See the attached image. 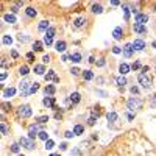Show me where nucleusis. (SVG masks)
<instances>
[{"mask_svg": "<svg viewBox=\"0 0 156 156\" xmlns=\"http://www.w3.org/2000/svg\"><path fill=\"white\" fill-rule=\"evenodd\" d=\"M19 156H24V155H19Z\"/></svg>", "mask_w": 156, "mask_h": 156, "instance_id": "obj_63", "label": "nucleus"}, {"mask_svg": "<svg viewBox=\"0 0 156 156\" xmlns=\"http://www.w3.org/2000/svg\"><path fill=\"white\" fill-rule=\"evenodd\" d=\"M37 138H39V139H42V140H48V134H47V131H41Z\"/></svg>", "mask_w": 156, "mask_h": 156, "instance_id": "obj_38", "label": "nucleus"}, {"mask_svg": "<svg viewBox=\"0 0 156 156\" xmlns=\"http://www.w3.org/2000/svg\"><path fill=\"white\" fill-rule=\"evenodd\" d=\"M27 58H28L30 61H35V55H33V53L30 52V53H27Z\"/></svg>", "mask_w": 156, "mask_h": 156, "instance_id": "obj_52", "label": "nucleus"}, {"mask_svg": "<svg viewBox=\"0 0 156 156\" xmlns=\"http://www.w3.org/2000/svg\"><path fill=\"white\" fill-rule=\"evenodd\" d=\"M10 150L13 151V153H19V150H20V144H19V142H14V144H11Z\"/></svg>", "mask_w": 156, "mask_h": 156, "instance_id": "obj_28", "label": "nucleus"}, {"mask_svg": "<svg viewBox=\"0 0 156 156\" xmlns=\"http://www.w3.org/2000/svg\"><path fill=\"white\" fill-rule=\"evenodd\" d=\"M55 147V142H53L52 139H48V140H45V148L47 150H52V148Z\"/></svg>", "mask_w": 156, "mask_h": 156, "instance_id": "obj_36", "label": "nucleus"}, {"mask_svg": "<svg viewBox=\"0 0 156 156\" xmlns=\"http://www.w3.org/2000/svg\"><path fill=\"white\" fill-rule=\"evenodd\" d=\"M151 45H153V47L156 48V41H153V44H151Z\"/></svg>", "mask_w": 156, "mask_h": 156, "instance_id": "obj_60", "label": "nucleus"}, {"mask_svg": "<svg viewBox=\"0 0 156 156\" xmlns=\"http://www.w3.org/2000/svg\"><path fill=\"white\" fill-rule=\"evenodd\" d=\"M91 10H92V13H95V14H102V13H103V6H102L100 3H94Z\"/></svg>", "mask_w": 156, "mask_h": 156, "instance_id": "obj_17", "label": "nucleus"}, {"mask_svg": "<svg viewBox=\"0 0 156 156\" xmlns=\"http://www.w3.org/2000/svg\"><path fill=\"white\" fill-rule=\"evenodd\" d=\"M52 42H53V37H52V36H47V35H45V36H44V44L50 45Z\"/></svg>", "mask_w": 156, "mask_h": 156, "instance_id": "obj_39", "label": "nucleus"}, {"mask_svg": "<svg viewBox=\"0 0 156 156\" xmlns=\"http://www.w3.org/2000/svg\"><path fill=\"white\" fill-rule=\"evenodd\" d=\"M11 56H13V58H17V56H19V53H17L16 50H11Z\"/></svg>", "mask_w": 156, "mask_h": 156, "instance_id": "obj_55", "label": "nucleus"}, {"mask_svg": "<svg viewBox=\"0 0 156 156\" xmlns=\"http://www.w3.org/2000/svg\"><path fill=\"white\" fill-rule=\"evenodd\" d=\"M127 117H128V120H133V119H134V116H133V114H127Z\"/></svg>", "mask_w": 156, "mask_h": 156, "instance_id": "obj_59", "label": "nucleus"}, {"mask_svg": "<svg viewBox=\"0 0 156 156\" xmlns=\"http://www.w3.org/2000/svg\"><path fill=\"white\" fill-rule=\"evenodd\" d=\"M97 66H98V67H103V66H105V58H98Z\"/></svg>", "mask_w": 156, "mask_h": 156, "instance_id": "obj_45", "label": "nucleus"}, {"mask_svg": "<svg viewBox=\"0 0 156 156\" xmlns=\"http://www.w3.org/2000/svg\"><path fill=\"white\" fill-rule=\"evenodd\" d=\"M47 120H48L47 116H39V117H36V122H37V123H45Z\"/></svg>", "mask_w": 156, "mask_h": 156, "instance_id": "obj_37", "label": "nucleus"}, {"mask_svg": "<svg viewBox=\"0 0 156 156\" xmlns=\"http://www.w3.org/2000/svg\"><path fill=\"white\" fill-rule=\"evenodd\" d=\"M45 80H47V81H55V83L59 81V78L56 77V74H55V70H48L47 74H45Z\"/></svg>", "mask_w": 156, "mask_h": 156, "instance_id": "obj_8", "label": "nucleus"}, {"mask_svg": "<svg viewBox=\"0 0 156 156\" xmlns=\"http://www.w3.org/2000/svg\"><path fill=\"white\" fill-rule=\"evenodd\" d=\"M95 92L98 94V95H102V97H108V94H106V92H105V91H100V89H97V91H95Z\"/></svg>", "mask_w": 156, "mask_h": 156, "instance_id": "obj_49", "label": "nucleus"}, {"mask_svg": "<svg viewBox=\"0 0 156 156\" xmlns=\"http://www.w3.org/2000/svg\"><path fill=\"white\" fill-rule=\"evenodd\" d=\"M59 148H61V150H66V148H67V144H66V142H63V144L59 145Z\"/></svg>", "mask_w": 156, "mask_h": 156, "instance_id": "obj_56", "label": "nucleus"}, {"mask_svg": "<svg viewBox=\"0 0 156 156\" xmlns=\"http://www.w3.org/2000/svg\"><path fill=\"white\" fill-rule=\"evenodd\" d=\"M42 42H41V41H35V44H33V50L35 52H41L42 50Z\"/></svg>", "mask_w": 156, "mask_h": 156, "instance_id": "obj_29", "label": "nucleus"}, {"mask_svg": "<svg viewBox=\"0 0 156 156\" xmlns=\"http://www.w3.org/2000/svg\"><path fill=\"white\" fill-rule=\"evenodd\" d=\"M106 119H108V122H116L117 119H119V116H117L114 111H111V112L106 114Z\"/></svg>", "mask_w": 156, "mask_h": 156, "instance_id": "obj_22", "label": "nucleus"}, {"mask_svg": "<svg viewBox=\"0 0 156 156\" xmlns=\"http://www.w3.org/2000/svg\"><path fill=\"white\" fill-rule=\"evenodd\" d=\"M144 47H145V42H144L142 39H136L134 42H133V48H134V50H144Z\"/></svg>", "mask_w": 156, "mask_h": 156, "instance_id": "obj_11", "label": "nucleus"}, {"mask_svg": "<svg viewBox=\"0 0 156 156\" xmlns=\"http://www.w3.org/2000/svg\"><path fill=\"white\" fill-rule=\"evenodd\" d=\"M70 102L72 103H80V94L78 92H72L70 94Z\"/></svg>", "mask_w": 156, "mask_h": 156, "instance_id": "obj_27", "label": "nucleus"}, {"mask_svg": "<svg viewBox=\"0 0 156 156\" xmlns=\"http://www.w3.org/2000/svg\"><path fill=\"white\" fill-rule=\"evenodd\" d=\"M44 92H45V95H53V94L56 92V87L53 84H47V86H45V89H44Z\"/></svg>", "mask_w": 156, "mask_h": 156, "instance_id": "obj_15", "label": "nucleus"}, {"mask_svg": "<svg viewBox=\"0 0 156 156\" xmlns=\"http://www.w3.org/2000/svg\"><path fill=\"white\" fill-rule=\"evenodd\" d=\"M122 10H123V17H125V20H128V19H130V6L128 5H123L122 6Z\"/></svg>", "mask_w": 156, "mask_h": 156, "instance_id": "obj_25", "label": "nucleus"}, {"mask_svg": "<svg viewBox=\"0 0 156 156\" xmlns=\"http://www.w3.org/2000/svg\"><path fill=\"white\" fill-rule=\"evenodd\" d=\"M130 91H131V94H133V95H138V94H139V87H136V86H133Z\"/></svg>", "mask_w": 156, "mask_h": 156, "instance_id": "obj_42", "label": "nucleus"}, {"mask_svg": "<svg viewBox=\"0 0 156 156\" xmlns=\"http://www.w3.org/2000/svg\"><path fill=\"white\" fill-rule=\"evenodd\" d=\"M17 39L20 41V42H25V41H28L30 37H28V36H22V35H19V36H17Z\"/></svg>", "mask_w": 156, "mask_h": 156, "instance_id": "obj_44", "label": "nucleus"}, {"mask_svg": "<svg viewBox=\"0 0 156 156\" xmlns=\"http://www.w3.org/2000/svg\"><path fill=\"white\" fill-rule=\"evenodd\" d=\"M19 144H20L22 147H25L27 150H33V148H36V142L33 139H30V138H20V139H19Z\"/></svg>", "mask_w": 156, "mask_h": 156, "instance_id": "obj_4", "label": "nucleus"}, {"mask_svg": "<svg viewBox=\"0 0 156 156\" xmlns=\"http://www.w3.org/2000/svg\"><path fill=\"white\" fill-rule=\"evenodd\" d=\"M83 78L89 81V80H92V78H94V74H92L91 70H84V72H83Z\"/></svg>", "mask_w": 156, "mask_h": 156, "instance_id": "obj_31", "label": "nucleus"}, {"mask_svg": "<svg viewBox=\"0 0 156 156\" xmlns=\"http://www.w3.org/2000/svg\"><path fill=\"white\" fill-rule=\"evenodd\" d=\"M64 136H66L67 139H70V138H74L75 134H74V131H66V133H64Z\"/></svg>", "mask_w": 156, "mask_h": 156, "instance_id": "obj_47", "label": "nucleus"}, {"mask_svg": "<svg viewBox=\"0 0 156 156\" xmlns=\"http://www.w3.org/2000/svg\"><path fill=\"white\" fill-rule=\"evenodd\" d=\"M72 156H81V153H80V150L77 148V150H74L72 151Z\"/></svg>", "mask_w": 156, "mask_h": 156, "instance_id": "obj_53", "label": "nucleus"}, {"mask_svg": "<svg viewBox=\"0 0 156 156\" xmlns=\"http://www.w3.org/2000/svg\"><path fill=\"white\" fill-rule=\"evenodd\" d=\"M116 83H117V86H119V87H123L125 84H127V80H125L123 75H120V77L116 78Z\"/></svg>", "mask_w": 156, "mask_h": 156, "instance_id": "obj_21", "label": "nucleus"}, {"mask_svg": "<svg viewBox=\"0 0 156 156\" xmlns=\"http://www.w3.org/2000/svg\"><path fill=\"white\" fill-rule=\"evenodd\" d=\"M66 47H67V44L64 42V41H58V42L55 44V48L58 52H64V50H66Z\"/></svg>", "mask_w": 156, "mask_h": 156, "instance_id": "obj_19", "label": "nucleus"}, {"mask_svg": "<svg viewBox=\"0 0 156 156\" xmlns=\"http://www.w3.org/2000/svg\"><path fill=\"white\" fill-rule=\"evenodd\" d=\"M2 42L5 44V45H11V44H13V37L8 36V35H5V36L2 37Z\"/></svg>", "mask_w": 156, "mask_h": 156, "instance_id": "obj_30", "label": "nucleus"}, {"mask_svg": "<svg viewBox=\"0 0 156 156\" xmlns=\"http://www.w3.org/2000/svg\"><path fill=\"white\" fill-rule=\"evenodd\" d=\"M84 22H86L84 17H77L74 24H75V27H83V25H84Z\"/></svg>", "mask_w": 156, "mask_h": 156, "instance_id": "obj_32", "label": "nucleus"}, {"mask_svg": "<svg viewBox=\"0 0 156 156\" xmlns=\"http://www.w3.org/2000/svg\"><path fill=\"white\" fill-rule=\"evenodd\" d=\"M6 78V72H2V75H0V80H2V81H3V80H5Z\"/></svg>", "mask_w": 156, "mask_h": 156, "instance_id": "obj_57", "label": "nucleus"}, {"mask_svg": "<svg viewBox=\"0 0 156 156\" xmlns=\"http://www.w3.org/2000/svg\"><path fill=\"white\" fill-rule=\"evenodd\" d=\"M17 114L20 117H30L31 116V106L30 105H22V106H19V109H17Z\"/></svg>", "mask_w": 156, "mask_h": 156, "instance_id": "obj_5", "label": "nucleus"}, {"mask_svg": "<svg viewBox=\"0 0 156 156\" xmlns=\"http://www.w3.org/2000/svg\"><path fill=\"white\" fill-rule=\"evenodd\" d=\"M122 36H123V30H122L120 27H116V28H114V31H112V37L116 41H119V39H122Z\"/></svg>", "mask_w": 156, "mask_h": 156, "instance_id": "obj_10", "label": "nucleus"}, {"mask_svg": "<svg viewBox=\"0 0 156 156\" xmlns=\"http://www.w3.org/2000/svg\"><path fill=\"white\" fill-rule=\"evenodd\" d=\"M42 61H44V63H48V61H50V56H48V55H44V56H42Z\"/></svg>", "mask_w": 156, "mask_h": 156, "instance_id": "obj_54", "label": "nucleus"}, {"mask_svg": "<svg viewBox=\"0 0 156 156\" xmlns=\"http://www.w3.org/2000/svg\"><path fill=\"white\" fill-rule=\"evenodd\" d=\"M112 53H114V55H119V53H122V48L120 47H114L112 48Z\"/></svg>", "mask_w": 156, "mask_h": 156, "instance_id": "obj_48", "label": "nucleus"}, {"mask_svg": "<svg viewBox=\"0 0 156 156\" xmlns=\"http://www.w3.org/2000/svg\"><path fill=\"white\" fill-rule=\"evenodd\" d=\"M28 72H30L28 66H20V69H19V74H20V75H27Z\"/></svg>", "mask_w": 156, "mask_h": 156, "instance_id": "obj_35", "label": "nucleus"}, {"mask_svg": "<svg viewBox=\"0 0 156 156\" xmlns=\"http://www.w3.org/2000/svg\"><path fill=\"white\" fill-rule=\"evenodd\" d=\"M36 91H39V83H31V86H30V94H35Z\"/></svg>", "mask_w": 156, "mask_h": 156, "instance_id": "obj_34", "label": "nucleus"}, {"mask_svg": "<svg viewBox=\"0 0 156 156\" xmlns=\"http://www.w3.org/2000/svg\"><path fill=\"white\" fill-rule=\"evenodd\" d=\"M133 52H134V48H133V44H125V47H123V55L127 56V58L133 56Z\"/></svg>", "mask_w": 156, "mask_h": 156, "instance_id": "obj_9", "label": "nucleus"}, {"mask_svg": "<svg viewBox=\"0 0 156 156\" xmlns=\"http://www.w3.org/2000/svg\"><path fill=\"white\" fill-rule=\"evenodd\" d=\"M2 134H8V128H6V125L2 122Z\"/></svg>", "mask_w": 156, "mask_h": 156, "instance_id": "obj_46", "label": "nucleus"}, {"mask_svg": "<svg viewBox=\"0 0 156 156\" xmlns=\"http://www.w3.org/2000/svg\"><path fill=\"white\" fill-rule=\"evenodd\" d=\"M153 10H155V11H156V3H155V6H153Z\"/></svg>", "mask_w": 156, "mask_h": 156, "instance_id": "obj_62", "label": "nucleus"}, {"mask_svg": "<svg viewBox=\"0 0 156 156\" xmlns=\"http://www.w3.org/2000/svg\"><path fill=\"white\" fill-rule=\"evenodd\" d=\"M131 69V66H128V64H125V63H122L120 66H119V72H120V75H125V74H128Z\"/></svg>", "mask_w": 156, "mask_h": 156, "instance_id": "obj_13", "label": "nucleus"}, {"mask_svg": "<svg viewBox=\"0 0 156 156\" xmlns=\"http://www.w3.org/2000/svg\"><path fill=\"white\" fill-rule=\"evenodd\" d=\"M50 156H59V155H55V153H52V155H50Z\"/></svg>", "mask_w": 156, "mask_h": 156, "instance_id": "obj_61", "label": "nucleus"}, {"mask_svg": "<svg viewBox=\"0 0 156 156\" xmlns=\"http://www.w3.org/2000/svg\"><path fill=\"white\" fill-rule=\"evenodd\" d=\"M138 81H139V84L144 87V89H150L151 87V80L150 77H148L147 74H144V72H140V74L138 75Z\"/></svg>", "mask_w": 156, "mask_h": 156, "instance_id": "obj_2", "label": "nucleus"}, {"mask_svg": "<svg viewBox=\"0 0 156 156\" xmlns=\"http://www.w3.org/2000/svg\"><path fill=\"white\" fill-rule=\"evenodd\" d=\"M44 72H45V67L42 66V64H36V66H35V74L44 75Z\"/></svg>", "mask_w": 156, "mask_h": 156, "instance_id": "obj_23", "label": "nucleus"}, {"mask_svg": "<svg viewBox=\"0 0 156 156\" xmlns=\"http://www.w3.org/2000/svg\"><path fill=\"white\" fill-rule=\"evenodd\" d=\"M131 69H133V70L140 69V63H139V61H136V63H133V64H131Z\"/></svg>", "mask_w": 156, "mask_h": 156, "instance_id": "obj_41", "label": "nucleus"}, {"mask_svg": "<svg viewBox=\"0 0 156 156\" xmlns=\"http://www.w3.org/2000/svg\"><path fill=\"white\" fill-rule=\"evenodd\" d=\"M84 133V128L81 127V125H75V128H74V134L75 136H80V134H83Z\"/></svg>", "mask_w": 156, "mask_h": 156, "instance_id": "obj_26", "label": "nucleus"}, {"mask_svg": "<svg viewBox=\"0 0 156 156\" xmlns=\"http://www.w3.org/2000/svg\"><path fill=\"white\" fill-rule=\"evenodd\" d=\"M25 13H27V16H28V17H35L36 14H37V11L33 8V6H28V8L25 10Z\"/></svg>", "mask_w": 156, "mask_h": 156, "instance_id": "obj_24", "label": "nucleus"}, {"mask_svg": "<svg viewBox=\"0 0 156 156\" xmlns=\"http://www.w3.org/2000/svg\"><path fill=\"white\" fill-rule=\"evenodd\" d=\"M134 22H136V24H139V25H145L148 22V16H147V14H144V13H138V14H136V17H134Z\"/></svg>", "mask_w": 156, "mask_h": 156, "instance_id": "obj_6", "label": "nucleus"}, {"mask_svg": "<svg viewBox=\"0 0 156 156\" xmlns=\"http://www.w3.org/2000/svg\"><path fill=\"white\" fill-rule=\"evenodd\" d=\"M134 31L140 33V35H145V33H147V27H145V25H139V24H134Z\"/></svg>", "mask_w": 156, "mask_h": 156, "instance_id": "obj_18", "label": "nucleus"}, {"mask_svg": "<svg viewBox=\"0 0 156 156\" xmlns=\"http://www.w3.org/2000/svg\"><path fill=\"white\" fill-rule=\"evenodd\" d=\"M95 122H97V116H91L89 120H87V123H89V125H95Z\"/></svg>", "mask_w": 156, "mask_h": 156, "instance_id": "obj_40", "label": "nucleus"}, {"mask_svg": "<svg viewBox=\"0 0 156 156\" xmlns=\"http://www.w3.org/2000/svg\"><path fill=\"white\" fill-rule=\"evenodd\" d=\"M70 72H72V75H78L80 74V69H77V67H72Z\"/></svg>", "mask_w": 156, "mask_h": 156, "instance_id": "obj_51", "label": "nucleus"}, {"mask_svg": "<svg viewBox=\"0 0 156 156\" xmlns=\"http://www.w3.org/2000/svg\"><path fill=\"white\" fill-rule=\"evenodd\" d=\"M14 94H16V89H14V87H6V89L3 91V97H5V98L13 97Z\"/></svg>", "mask_w": 156, "mask_h": 156, "instance_id": "obj_14", "label": "nucleus"}, {"mask_svg": "<svg viewBox=\"0 0 156 156\" xmlns=\"http://www.w3.org/2000/svg\"><path fill=\"white\" fill-rule=\"evenodd\" d=\"M111 5H114V6H117V5H120V2H117V0H112V2H111Z\"/></svg>", "mask_w": 156, "mask_h": 156, "instance_id": "obj_58", "label": "nucleus"}, {"mask_svg": "<svg viewBox=\"0 0 156 156\" xmlns=\"http://www.w3.org/2000/svg\"><path fill=\"white\" fill-rule=\"evenodd\" d=\"M70 59L74 61V63H80V61H81V55H80V53H72Z\"/></svg>", "mask_w": 156, "mask_h": 156, "instance_id": "obj_33", "label": "nucleus"}, {"mask_svg": "<svg viewBox=\"0 0 156 156\" xmlns=\"http://www.w3.org/2000/svg\"><path fill=\"white\" fill-rule=\"evenodd\" d=\"M3 20L8 22V24H14V22H16V16H14V14H5Z\"/></svg>", "mask_w": 156, "mask_h": 156, "instance_id": "obj_20", "label": "nucleus"}, {"mask_svg": "<svg viewBox=\"0 0 156 156\" xmlns=\"http://www.w3.org/2000/svg\"><path fill=\"white\" fill-rule=\"evenodd\" d=\"M127 108L130 109V111H138V109L142 108V100H140L139 97H131V98H128Z\"/></svg>", "mask_w": 156, "mask_h": 156, "instance_id": "obj_1", "label": "nucleus"}, {"mask_svg": "<svg viewBox=\"0 0 156 156\" xmlns=\"http://www.w3.org/2000/svg\"><path fill=\"white\" fill-rule=\"evenodd\" d=\"M39 125H31V127L28 128V138L30 139H35L36 136H39Z\"/></svg>", "mask_w": 156, "mask_h": 156, "instance_id": "obj_7", "label": "nucleus"}, {"mask_svg": "<svg viewBox=\"0 0 156 156\" xmlns=\"http://www.w3.org/2000/svg\"><path fill=\"white\" fill-rule=\"evenodd\" d=\"M30 86H31V83H30L28 80H22L20 81V84H19V92H20L22 97L30 95Z\"/></svg>", "mask_w": 156, "mask_h": 156, "instance_id": "obj_3", "label": "nucleus"}, {"mask_svg": "<svg viewBox=\"0 0 156 156\" xmlns=\"http://www.w3.org/2000/svg\"><path fill=\"white\" fill-rule=\"evenodd\" d=\"M37 28H39V31H45V33H47V30L50 28V24H48L47 20H42V22H39V27H37Z\"/></svg>", "mask_w": 156, "mask_h": 156, "instance_id": "obj_16", "label": "nucleus"}, {"mask_svg": "<svg viewBox=\"0 0 156 156\" xmlns=\"http://www.w3.org/2000/svg\"><path fill=\"white\" fill-rule=\"evenodd\" d=\"M2 108H3V111H8V109H11V105L10 103H3Z\"/></svg>", "mask_w": 156, "mask_h": 156, "instance_id": "obj_50", "label": "nucleus"}, {"mask_svg": "<svg viewBox=\"0 0 156 156\" xmlns=\"http://www.w3.org/2000/svg\"><path fill=\"white\" fill-rule=\"evenodd\" d=\"M42 105L48 106V108H56V106H55V98H53V97H45L42 100Z\"/></svg>", "mask_w": 156, "mask_h": 156, "instance_id": "obj_12", "label": "nucleus"}, {"mask_svg": "<svg viewBox=\"0 0 156 156\" xmlns=\"http://www.w3.org/2000/svg\"><path fill=\"white\" fill-rule=\"evenodd\" d=\"M45 35H47V36H52V37H53V35H55V28H52V27H50V28L47 30V33H45Z\"/></svg>", "mask_w": 156, "mask_h": 156, "instance_id": "obj_43", "label": "nucleus"}]
</instances>
